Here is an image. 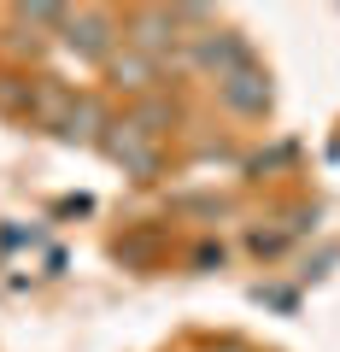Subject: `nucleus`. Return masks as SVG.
I'll return each instance as SVG.
<instances>
[{"label": "nucleus", "mask_w": 340, "mask_h": 352, "mask_svg": "<svg viewBox=\"0 0 340 352\" xmlns=\"http://www.w3.org/2000/svg\"><path fill=\"white\" fill-rule=\"evenodd\" d=\"M100 147L112 153V159L124 164L129 176H152V164H159V153H152V141H147V129H141L135 118H124V124H106V135H100Z\"/></svg>", "instance_id": "nucleus-1"}, {"label": "nucleus", "mask_w": 340, "mask_h": 352, "mask_svg": "<svg viewBox=\"0 0 340 352\" xmlns=\"http://www.w3.org/2000/svg\"><path fill=\"white\" fill-rule=\"evenodd\" d=\"M65 47L76 59H112V18L106 12H71L65 18Z\"/></svg>", "instance_id": "nucleus-2"}, {"label": "nucleus", "mask_w": 340, "mask_h": 352, "mask_svg": "<svg viewBox=\"0 0 340 352\" xmlns=\"http://www.w3.org/2000/svg\"><path fill=\"white\" fill-rule=\"evenodd\" d=\"M217 94H223L229 112H240V118H264V106H270V76L258 71V65H247V71L223 76V82H217Z\"/></svg>", "instance_id": "nucleus-3"}, {"label": "nucleus", "mask_w": 340, "mask_h": 352, "mask_svg": "<svg viewBox=\"0 0 340 352\" xmlns=\"http://www.w3.org/2000/svg\"><path fill=\"white\" fill-rule=\"evenodd\" d=\"M200 65H212L217 71V82H223V76H235V71H247L252 65V53H247V41L240 36H200Z\"/></svg>", "instance_id": "nucleus-4"}, {"label": "nucleus", "mask_w": 340, "mask_h": 352, "mask_svg": "<svg viewBox=\"0 0 340 352\" xmlns=\"http://www.w3.org/2000/svg\"><path fill=\"white\" fill-rule=\"evenodd\" d=\"M135 47H147L159 65V53L177 47V12H135Z\"/></svg>", "instance_id": "nucleus-5"}, {"label": "nucleus", "mask_w": 340, "mask_h": 352, "mask_svg": "<svg viewBox=\"0 0 340 352\" xmlns=\"http://www.w3.org/2000/svg\"><path fill=\"white\" fill-rule=\"evenodd\" d=\"M100 124H106L100 106H94V100H76V106H71V118L59 124V135H65V141H94V135H100Z\"/></svg>", "instance_id": "nucleus-6"}, {"label": "nucleus", "mask_w": 340, "mask_h": 352, "mask_svg": "<svg viewBox=\"0 0 340 352\" xmlns=\"http://www.w3.org/2000/svg\"><path fill=\"white\" fill-rule=\"evenodd\" d=\"M112 71H117V82H124V88H152L159 65H152L147 53H117V59H112Z\"/></svg>", "instance_id": "nucleus-7"}, {"label": "nucleus", "mask_w": 340, "mask_h": 352, "mask_svg": "<svg viewBox=\"0 0 340 352\" xmlns=\"http://www.w3.org/2000/svg\"><path fill=\"white\" fill-rule=\"evenodd\" d=\"M30 100H36V88H30V82L0 76V106H6V112H18V106H30Z\"/></svg>", "instance_id": "nucleus-8"}, {"label": "nucleus", "mask_w": 340, "mask_h": 352, "mask_svg": "<svg viewBox=\"0 0 340 352\" xmlns=\"http://www.w3.org/2000/svg\"><path fill=\"white\" fill-rule=\"evenodd\" d=\"M135 124H141V129H147V135H152V129H159V124H170V106H164V100H141Z\"/></svg>", "instance_id": "nucleus-9"}, {"label": "nucleus", "mask_w": 340, "mask_h": 352, "mask_svg": "<svg viewBox=\"0 0 340 352\" xmlns=\"http://www.w3.org/2000/svg\"><path fill=\"white\" fill-rule=\"evenodd\" d=\"M223 352H240V346H223Z\"/></svg>", "instance_id": "nucleus-10"}]
</instances>
